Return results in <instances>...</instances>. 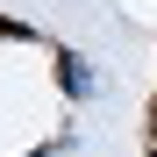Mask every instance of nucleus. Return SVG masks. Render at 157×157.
<instances>
[]
</instances>
